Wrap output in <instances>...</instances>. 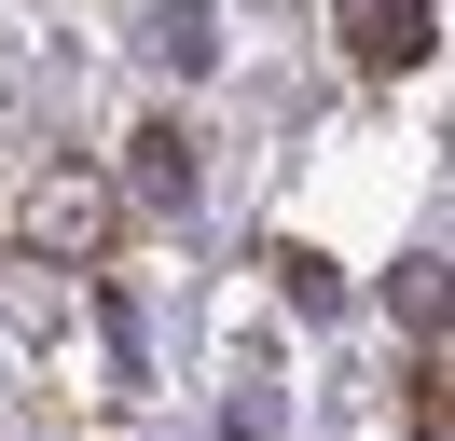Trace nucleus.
Instances as JSON below:
<instances>
[{"label":"nucleus","instance_id":"nucleus-6","mask_svg":"<svg viewBox=\"0 0 455 441\" xmlns=\"http://www.w3.org/2000/svg\"><path fill=\"white\" fill-rule=\"evenodd\" d=\"M414 441H442V358H414Z\"/></svg>","mask_w":455,"mask_h":441},{"label":"nucleus","instance_id":"nucleus-4","mask_svg":"<svg viewBox=\"0 0 455 441\" xmlns=\"http://www.w3.org/2000/svg\"><path fill=\"white\" fill-rule=\"evenodd\" d=\"M124 152H139V193H152V207H194V124H139Z\"/></svg>","mask_w":455,"mask_h":441},{"label":"nucleus","instance_id":"nucleus-3","mask_svg":"<svg viewBox=\"0 0 455 441\" xmlns=\"http://www.w3.org/2000/svg\"><path fill=\"white\" fill-rule=\"evenodd\" d=\"M139 55H152V69H180V83H194L207 55H221V14H207V0H152V28H139Z\"/></svg>","mask_w":455,"mask_h":441},{"label":"nucleus","instance_id":"nucleus-2","mask_svg":"<svg viewBox=\"0 0 455 441\" xmlns=\"http://www.w3.org/2000/svg\"><path fill=\"white\" fill-rule=\"evenodd\" d=\"M345 55L359 69H414L427 55V0H345Z\"/></svg>","mask_w":455,"mask_h":441},{"label":"nucleus","instance_id":"nucleus-1","mask_svg":"<svg viewBox=\"0 0 455 441\" xmlns=\"http://www.w3.org/2000/svg\"><path fill=\"white\" fill-rule=\"evenodd\" d=\"M14 235H28L42 262H84V248L111 235V193H97V180H69V165H56V180H28V207H14Z\"/></svg>","mask_w":455,"mask_h":441},{"label":"nucleus","instance_id":"nucleus-5","mask_svg":"<svg viewBox=\"0 0 455 441\" xmlns=\"http://www.w3.org/2000/svg\"><path fill=\"white\" fill-rule=\"evenodd\" d=\"M387 303H400L414 331H442V262H400V276H387Z\"/></svg>","mask_w":455,"mask_h":441}]
</instances>
